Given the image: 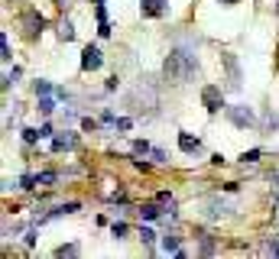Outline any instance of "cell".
<instances>
[{"mask_svg":"<svg viewBox=\"0 0 279 259\" xmlns=\"http://www.w3.org/2000/svg\"><path fill=\"white\" fill-rule=\"evenodd\" d=\"M205 208H208V210H205V214H208V217H221V214H227V210H230V208H227V204H224V201H221V198H211V201L205 204Z\"/></svg>","mask_w":279,"mask_h":259,"instance_id":"10","label":"cell"},{"mask_svg":"<svg viewBox=\"0 0 279 259\" xmlns=\"http://www.w3.org/2000/svg\"><path fill=\"white\" fill-rule=\"evenodd\" d=\"M39 110H43V114H52V110H56V104H52V100L43 94V100H39Z\"/></svg>","mask_w":279,"mask_h":259,"instance_id":"20","label":"cell"},{"mask_svg":"<svg viewBox=\"0 0 279 259\" xmlns=\"http://www.w3.org/2000/svg\"><path fill=\"white\" fill-rule=\"evenodd\" d=\"M256 159H260V149H250V152L243 156V162H256Z\"/></svg>","mask_w":279,"mask_h":259,"instance_id":"28","label":"cell"},{"mask_svg":"<svg viewBox=\"0 0 279 259\" xmlns=\"http://www.w3.org/2000/svg\"><path fill=\"white\" fill-rule=\"evenodd\" d=\"M133 152H137V156H146V152H149V142L137 140V142H133Z\"/></svg>","mask_w":279,"mask_h":259,"instance_id":"21","label":"cell"},{"mask_svg":"<svg viewBox=\"0 0 279 259\" xmlns=\"http://www.w3.org/2000/svg\"><path fill=\"white\" fill-rule=\"evenodd\" d=\"M127 107H130V110H153L156 107V84L153 81H140V84L127 94Z\"/></svg>","mask_w":279,"mask_h":259,"instance_id":"2","label":"cell"},{"mask_svg":"<svg viewBox=\"0 0 279 259\" xmlns=\"http://www.w3.org/2000/svg\"><path fill=\"white\" fill-rule=\"evenodd\" d=\"M162 250H166V253H179V240H175V236L172 234H166V236H162Z\"/></svg>","mask_w":279,"mask_h":259,"instance_id":"13","label":"cell"},{"mask_svg":"<svg viewBox=\"0 0 279 259\" xmlns=\"http://www.w3.org/2000/svg\"><path fill=\"white\" fill-rule=\"evenodd\" d=\"M56 178H59L56 172H43V175H39V185H46V188H49V185H52V182H56Z\"/></svg>","mask_w":279,"mask_h":259,"instance_id":"18","label":"cell"},{"mask_svg":"<svg viewBox=\"0 0 279 259\" xmlns=\"http://www.w3.org/2000/svg\"><path fill=\"white\" fill-rule=\"evenodd\" d=\"M179 146H182V152H201V140L198 136H188V133L179 136Z\"/></svg>","mask_w":279,"mask_h":259,"instance_id":"8","label":"cell"},{"mask_svg":"<svg viewBox=\"0 0 279 259\" xmlns=\"http://www.w3.org/2000/svg\"><path fill=\"white\" fill-rule=\"evenodd\" d=\"M75 133H62V136H56V140H52V149H56V152H62V149H75Z\"/></svg>","mask_w":279,"mask_h":259,"instance_id":"9","label":"cell"},{"mask_svg":"<svg viewBox=\"0 0 279 259\" xmlns=\"http://www.w3.org/2000/svg\"><path fill=\"white\" fill-rule=\"evenodd\" d=\"M227 117H230V124L240 126V130H247V126L256 124V114L250 110L247 104H234V107H227Z\"/></svg>","mask_w":279,"mask_h":259,"instance_id":"3","label":"cell"},{"mask_svg":"<svg viewBox=\"0 0 279 259\" xmlns=\"http://www.w3.org/2000/svg\"><path fill=\"white\" fill-rule=\"evenodd\" d=\"M23 23H26V26H30V32H36V30H43V16H39V13H36V10H30V13H26V16H23Z\"/></svg>","mask_w":279,"mask_h":259,"instance_id":"11","label":"cell"},{"mask_svg":"<svg viewBox=\"0 0 279 259\" xmlns=\"http://www.w3.org/2000/svg\"><path fill=\"white\" fill-rule=\"evenodd\" d=\"M276 10H279V6H276Z\"/></svg>","mask_w":279,"mask_h":259,"instance_id":"32","label":"cell"},{"mask_svg":"<svg viewBox=\"0 0 279 259\" xmlns=\"http://www.w3.org/2000/svg\"><path fill=\"white\" fill-rule=\"evenodd\" d=\"M276 217H279V214H276Z\"/></svg>","mask_w":279,"mask_h":259,"instance_id":"33","label":"cell"},{"mask_svg":"<svg viewBox=\"0 0 279 259\" xmlns=\"http://www.w3.org/2000/svg\"><path fill=\"white\" fill-rule=\"evenodd\" d=\"M221 4H234V0H221Z\"/></svg>","mask_w":279,"mask_h":259,"instance_id":"31","label":"cell"},{"mask_svg":"<svg viewBox=\"0 0 279 259\" xmlns=\"http://www.w3.org/2000/svg\"><path fill=\"white\" fill-rule=\"evenodd\" d=\"M162 74H166V81H172V84H185V81H192L195 74H198V58H195V52L188 49H172L166 58V65H162Z\"/></svg>","mask_w":279,"mask_h":259,"instance_id":"1","label":"cell"},{"mask_svg":"<svg viewBox=\"0 0 279 259\" xmlns=\"http://www.w3.org/2000/svg\"><path fill=\"white\" fill-rule=\"evenodd\" d=\"M263 130H269V133H273V130H279V117H276V114H269V117H266V124H263Z\"/></svg>","mask_w":279,"mask_h":259,"instance_id":"19","label":"cell"},{"mask_svg":"<svg viewBox=\"0 0 279 259\" xmlns=\"http://www.w3.org/2000/svg\"><path fill=\"white\" fill-rule=\"evenodd\" d=\"M39 185V175H23L20 178V188H36Z\"/></svg>","mask_w":279,"mask_h":259,"instance_id":"16","label":"cell"},{"mask_svg":"<svg viewBox=\"0 0 279 259\" xmlns=\"http://www.w3.org/2000/svg\"><path fill=\"white\" fill-rule=\"evenodd\" d=\"M114 130H120V133H124V130H130V120H127V117H117V124H114Z\"/></svg>","mask_w":279,"mask_h":259,"instance_id":"25","label":"cell"},{"mask_svg":"<svg viewBox=\"0 0 279 259\" xmlns=\"http://www.w3.org/2000/svg\"><path fill=\"white\" fill-rule=\"evenodd\" d=\"M78 253V246H59V256H75Z\"/></svg>","mask_w":279,"mask_h":259,"instance_id":"26","label":"cell"},{"mask_svg":"<svg viewBox=\"0 0 279 259\" xmlns=\"http://www.w3.org/2000/svg\"><path fill=\"white\" fill-rule=\"evenodd\" d=\"M140 236H143V243H153V240H156V234H153L149 227H143V230H140Z\"/></svg>","mask_w":279,"mask_h":259,"instance_id":"24","label":"cell"},{"mask_svg":"<svg viewBox=\"0 0 279 259\" xmlns=\"http://www.w3.org/2000/svg\"><path fill=\"white\" fill-rule=\"evenodd\" d=\"M104 65V58H101V49H94V46H88L85 52H81V68L85 72H94V68Z\"/></svg>","mask_w":279,"mask_h":259,"instance_id":"6","label":"cell"},{"mask_svg":"<svg viewBox=\"0 0 279 259\" xmlns=\"http://www.w3.org/2000/svg\"><path fill=\"white\" fill-rule=\"evenodd\" d=\"M166 0H143V16H166Z\"/></svg>","mask_w":279,"mask_h":259,"instance_id":"7","label":"cell"},{"mask_svg":"<svg viewBox=\"0 0 279 259\" xmlns=\"http://www.w3.org/2000/svg\"><path fill=\"white\" fill-rule=\"evenodd\" d=\"M127 234V224H114V236H124Z\"/></svg>","mask_w":279,"mask_h":259,"instance_id":"29","label":"cell"},{"mask_svg":"<svg viewBox=\"0 0 279 259\" xmlns=\"http://www.w3.org/2000/svg\"><path fill=\"white\" fill-rule=\"evenodd\" d=\"M266 253H273V256H279V240H269V243H266Z\"/></svg>","mask_w":279,"mask_h":259,"instance_id":"27","label":"cell"},{"mask_svg":"<svg viewBox=\"0 0 279 259\" xmlns=\"http://www.w3.org/2000/svg\"><path fill=\"white\" fill-rule=\"evenodd\" d=\"M140 214H143V220H156V217L162 214V208H156V204H143Z\"/></svg>","mask_w":279,"mask_h":259,"instance_id":"12","label":"cell"},{"mask_svg":"<svg viewBox=\"0 0 279 259\" xmlns=\"http://www.w3.org/2000/svg\"><path fill=\"white\" fill-rule=\"evenodd\" d=\"M72 36H75V30H72V23H69V20H65V23L59 26V39H65V42H69Z\"/></svg>","mask_w":279,"mask_h":259,"instance_id":"15","label":"cell"},{"mask_svg":"<svg viewBox=\"0 0 279 259\" xmlns=\"http://www.w3.org/2000/svg\"><path fill=\"white\" fill-rule=\"evenodd\" d=\"M198 253H201V256H211V253H214V236H208V234L201 236V246H198Z\"/></svg>","mask_w":279,"mask_h":259,"instance_id":"14","label":"cell"},{"mask_svg":"<svg viewBox=\"0 0 279 259\" xmlns=\"http://www.w3.org/2000/svg\"><path fill=\"white\" fill-rule=\"evenodd\" d=\"M201 100H205V107H208L211 114H217V110L224 107V94H221V88H217V84H208L205 91H201Z\"/></svg>","mask_w":279,"mask_h":259,"instance_id":"5","label":"cell"},{"mask_svg":"<svg viewBox=\"0 0 279 259\" xmlns=\"http://www.w3.org/2000/svg\"><path fill=\"white\" fill-rule=\"evenodd\" d=\"M221 62H224V68H227V91H240L243 78H240V65H237V58L227 52V56H221Z\"/></svg>","mask_w":279,"mask_h":259,"instance_id":"4","label":"cell"},{"mask_svg":"<svg viewBox=\"0 0 279 259\" xmlns=\"http://www.w3.org/2000/svg\"><path fill=\"white\" fill-rule=\"evenodd\" d=\"M49 91H52L49 81H36V94H49Z\"/></svg>","mask_w":279,"mask_h":259,"instance_id":"22","label":"cell"},{"mask_svg":"<svg viewBox=\"0 0 279 259\" xmlns=\"http://www.w3.org/2000/svg\"><path fill=\"white\" fill-rule=\"evenodd\" d=\"M23 140L26 142H36V140H43V133H39V130H23Z\"/></svg>","mask_w":279,"mask_h":259,"instance_id":"17","label":"cell"},{"mask_svg":"<svg viewBox=\"0 0 279 259\" xmlns=\"http://www.w3.org/2000/svg\"><path fill=\"white\" fill-rule=\"evenodd\" d=\"M81 126H85V130H88V133H94V130H98V120H91V117H85V120H81Z\"/></svg>","mask_w":279,"mask_h":259,"instance_id":"23","label":"cell"},{"mask_svg":"<svg viewBox=\"0 0 279 259\" xmlns=\"http://www.w3.org/2000/svg\"><path fill=\"white\" fill-rule=\"evenodd\" d=\"M269 182H273V185H279V168H276V172H269Z\"/></svg>","mask_w":279,"mask_h":259,"instance_id":"30","label":"cell"}]
</instances>
